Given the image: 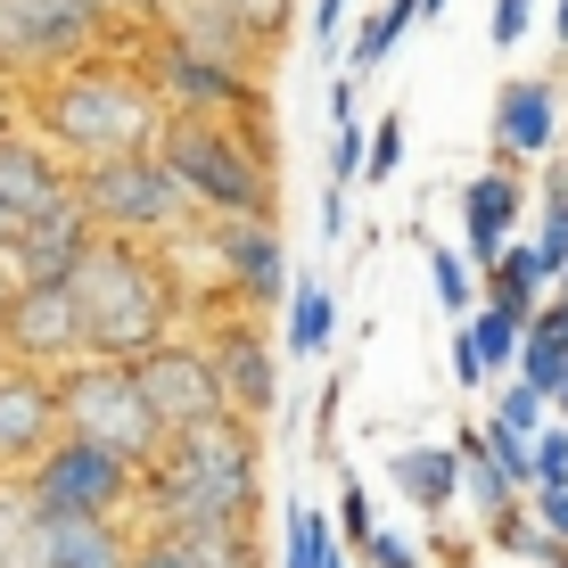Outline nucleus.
<instances>
[{"instance_id":"4be33fe9","label":"nucleus","mask_w":568,"mask_h":568,"mask_svg":"<svg viewBox=\"0 0 568 568\" xmlns=\"http://www.w3.org/2000/svg\"><path fill=\"white\" fill-rule=\"evenodd\" d=\"M0 568H50V511L26 478H0Z\"/></svg>"},{"instance_id":"6e6552de","label":"nucleus","mask_w":568,"mask_h":568,"mask_svg":"<svg viewBox=\"0 0 568 568\" xmlns=\"http://www.w3.org/2000/svg\"><path fill=\"white\" fill-rule=\"evenodd\" d=\"M33 503L50 519H141V495H149V469H132L124 454L91 437H58L42 462H33Z\"/></svg>"},{"instance_id":"f8f14e48","label":"nucleus","mask_w":568,"mask_h":568,"mask_svg":"<svg viewBox=\"0 0 568 568\" xmlns=\"http://www.w3.org/2000/svg\"><path fill=\"white\" fill-rule=\"evenodd\" d=\"M67 437V396L50 371L0 363V478H33V462Z\"/></svg>"},{"instance_id":"4c0bfd02","label":"nucleus","mask_w":568,"mask_h":568,"mask_svg":"<svg viewBox=\"0 0 568 568\" xmlns=\"http://www.w3.org/2000/svg\"><path fill=\"white\" fill-rule=\"evenodd\" d=\"M322 240H346V190H322Z\"/></svg>"},{"instance_id":"a211bd4d","label":"nucleus","mask_w":568,"mask_h":568,"mask_svg":"<svg viewBox=\"0 0 568 568\" xmlns=\"http://www.w3.org/2000/svg\"><path fill=\"white\" fill-rule=\"evenodd\" d=\"M156 33L182 42V50H199V58H223V67H256V58H264V42L231 9H214V0H173V9L156 17Z\"/></svg>"},{"instance_id":"423d86ee","label":"nucleus","mask_w":568,"mask_h":568,"mask_svg":"<svg viewBox=\"0 0 568 568\" xmlns=\"http://www.w3.org/2000/svg\"><path fill=\"white\" fill-rule=\"evenodd\" d=\"M108 33H115L108 0H0V83H17V74L50 83L67 67H91Z\"/></svg>"},{"instance_id":"9b49d317","label":"nucleus","mask_w":568,"mask_h":568,"mask_svg":"<svg viewBox=\"0 0 568 568\" xmlns=\"http://www.w3.org/2000/svg\"><path fill=\"white\" fill-rule=\"evenodd\" d=\"M9 363L50 371V379H67L74 363H91V329H83V305H74L67 281L17 288V305H9Z\"/></svg>"},{"instance_id":"a19ab883","label":"nucleus","mask_w":568,"mask_h":568,"mask_svg":"<svg viewBox=\"0 0 568 568\" xmlns=\"http://www.w3.org/2000/svg\"><path fill=\"white\" fill-rule=\"evenodd\" d=\"M108 9H132V17H165L173 0H108Z\"/></svg>"},{"instance_id":"b1692460","label":"nucleus","mask_w":568,"mask_h":568,"mask_svg":"<svg viewBox=\"0 0 568 568\" xmlns=\"http://www.w3.org/2000/svg\"><path fill=\"white\" fill-rule=\"evenodd\" d=\"M428 288H437V305L454 313V329L469 322V313L486 305V272L462 256V247H428Z\"/></svg>"},{"instance_id":"4468645a","label":"nucleus","mask_w":568,"mask_h":568,"mask_svg":"<svg viewBox=\"0 0 568 568\" xmlns=\"http://www.w3.org/2000/svg\"><path fill=\"white\" fill-rule=\"evenodd\" d=\"M206 355H214V371H223V396H231V413H240L247 428H264L272 413H281V346H272L247 313H214Z\"/></svg>"},{"instance_id":"37998d69","label":"nucleus","mask_w":568,"mask_h":568,"mask_svg":"<svg viewBox=\"0 0 568 568\" xmlns=\"http://www.w3.org/2000/svg\"><path fill=\"white\" fill-rule=\"evenodd\" d=\"M0 247H9V223H0Z\"/></svg>"},{"instance_id":"72a5a7b5","label":"nucleus","mask_w":568,"mask_h":568,"mask_svg":"<svg viewBox=\"0 0 568 568\" xmlns=\"http://www.w3.org/2000/svg\"><path fill=\"white\" fill-rule=\"evenodd\" d=\"M363 560H371V568H428V552H413V536H404V527H379Z\"/></svg>"},{"instance_id":"dca6fc26","label":"nucleus","mask_w":568,"mask_h":568,"mask_svg":"<svg viewBox=\"0 0 568 568\" xmlns=\"http://www.w3.org/2000/svg\"><path fill=\"white\" fill-rule=\"evenodd\" d=\"M527 182H519V165H486L478 182L462 190V256L478 264V272H495L503 264V247H519V223H527Z\"/></svg>"},{"instance_id":"473e14b6","label":"nucleus","mask_w":568,"mask_h":568,"mask_svg":"<svg viewBox=\"0 0 568 568\" xmlns=\"http://www.w3.org/2000/svg\"><path fill=\"white\" fill-rule=\"evenodd\" d=\"M346 9H355V0H313V50L322 58H338V42H355V33H346Z\"/></svg>"},{"instance_id":"20e7f679","label":"nucleus","mask_w":568,"mask_h":568,"mask_svg":"<svg viewBox=\"0 0 568 568\" xmlns=\"http://www.w3.org/2000/svg\"><path fill=\"white\" fill-rule=\"evenodd\" d=\"M156 156L206 223H272V115L256 124H206V115H173Z\"/></svg>"},{"instance_id":"7c9ffc66","label":"nucleus","mask_w":568,"mask_h":568,"mask_svg":"<svg viewBox=\"0 0 568 568\" xmlns=\"http://www.w3.org/2000/svg\"><path fill=\"white\" fill-rule=\"evenodd\" d=\"M214 9H231V17H240V26L272 50V42L288 33V9H297V0H214Z\"/></svg>"},{"instance_id":"58836bf2","label":"nucleus","mask_w":568,"mask_h":568,"mask_svg":"<svg viewBox=\"0 0 568 568\" xmlns=\"http://www.w3.org/2000/svg\"><path fill=\"white\" fill-rule=\"evenodd\" d=\"M9 305H17V281L0 272V363H9Z\"/></svg>"},{"instance_id":"1a4fd4ad","label":"nucleus","mask_w":568,"mask_h":568,"mask_svg":"<svg viewBox=\"0 0 568 568\" xmlns=\"http://www.w3.org/2000/svg\"><path fill=\"white\" fill-rule=\"evenodd\" d=\"M149 83L173 115H206V124H256L264 115V91H256V67H223V58H199L182 42L156 33L149 42Z\"/></svg>"},{"instance_id":"c9c22d12","label":"nucleus","mask_w":568,"mask_h":568,"mask_svg":"<svg viewBox=\"0 0 568 568\" xmlns=\"http://www.w3.org/2000/svg\"><path fill=\"white\" fill-rule=\"evenodd\" d=\"M527 511H536V527H544V536H560V544H568V495H536Z\"/></svg>"},{"instance_id":"c756f323","label":"nucleus","mask_w":568,"mask_h":568,"mask_svg":"<svg viewBox=\"0 0 568 568\" xmlns=\"http://www.w3.org/2000/svg\"><path fill=\"white\" fill-rule=\"evenodd\" d=\"M544 9H552V0H495V17H486V42H495V50H519L527 33H536Z\"/></svg>"},{"instance_id":"2eb2a0df","label":"nucleus","mask_w":568,"mask_h":568,"mask_svg":"<svg viewBox=\"0 0 568 568\" xmlns=\"http://www.w3.org/2000/svg\"><path fill=\"white\" fill-rule=\"evenodd\" d=\"M206 247H214V281L223 297L240 305H288V256H281V223H206Z\"/></svg>"},{"instance_id":"f03ea898","label":"nucleus","mask_w":568,"mask_h":568,"mask_svg":"<svg viewBox=\"0 0 568 568\" xmlns=\"http://www.w3.org/2000/svg\"><path fill=\"white\" fill-rule=\"evenodd\" d=\"M264 511V437L247 420H214L165 445L149 469L141 527H256Z\"/></svg>"},{"instance_id":"f704fd0d","label":"nucleus","mask_w":568,"mask_h":568,"mask_svg":"<svg viewBox=\"0 0 568 568\" xmlns=\"http://www.w3.org/2000/svg\"><path fill=\"white\" fill-rule=\"evenodd\" d=\"M132 568H190V544L173 527H141V560Z\"/></svg>"},{"instance_id":"bb28decb","label":"nucleus","mask_w":568,"mask_h":568,"mask_svg":"<svg viewBox=\"0 0 568 568\" xmlns=\"http://www.w3.org/2000/svg\"><path fill=\"white\" fill-rule=\"evenodd\" d=\"M552 420H560V413H552V404H544L527 379H503V387H495V413H486V428H503V437H527V445H536Z\"/></svg>"},{"instance_id":"0eeeda50","label":"nucleus","mask_w":568,"mask_h":568,"mask_svg":"<svg viewBox=\"0 0 568 568\" xmlns=\"http://www.w3.org/2000/svg\"><path fill=\"white\" fill-rule=\"evenodd\" d=\"M58 396H67V437H91L108 445V454H124L132 469H156L165 462V428H156L141 379H132V363H74L67 379H58Z\"/></svg>"},{"instance_id":"e433bc0d","label":"nucleus","mask_w":568,"mask_h":568,"mask_svg":"<svg viewBox=\"0 0 568 568\" xmlns=\"http://www.w3.org/2000/svg\"><path fill=\"white\" fill-rule=\"evenodd\" d=\"M454 379L462 387H486V363H478V346H469V329H454Z\"/></svg>"},{"instance_id":"79ce46f5","label":"nucleus","mask_w":568,"mask_h":568,"mask_svg":"<svg viewBox=\"0 0 568 568\" xmlns=\"http://www.w3.org/2000/svg\"><path fill=\"white\" fill-rule=\"evenodd\" d=\"M9 132H17V124H9V83H0V141H9Z\"/></svg>"},{"instance_id":"39448f33","label":"nucleus","mask_w":568,"mask_h":568,"mask_svg":"<svg viewBox=\"0 0 568 568\" xmlns=\"http://www.w3.org/2000/svg\"><path fill=\"white\" fill-rule=\"evenodd\" d=\"M83 214L100 223V240H132V247H173L206 223L190 206V190L173 182L165 156H115V165L83 173Z\"/></svg>"},{"instance_id":"ea45409f","label":"nucleus","mask_w":568,"mask_h":568,"mask_svg":"<svg viewBox=\"0 0 568 568\" xmlns=\"http://www.w3.org/2000/svg\"><path fill=\"white\" fill-rule=\"evenodd\" d=\"M544 26H552V42L568 50V0H552V9H544Z\"/></svg>"},{"instance_id":"ddd939ff","label":"nucleus","mask_w":568,"mask_h":568,"mask_svg":"<svg viewBox=\"0 0 568 568\" xmlns=\"http://www.w3.org/2000/svg\"><path fill=\"white\" fill-rule=\"evenodd\" d=\"M83 199V173L58 156L42 132H9L0 141V223L26 231V223H50Z\"/></svg>"},{"instance_id":"c85d7f7f","label":"nucleus","mask_w":568,"mask_h":568,"mask_svg":"<svg viewBox=\"0 0 568 568\" xmlns=\"http://www.w3.org/2000/svg\"><path fill=\"white\" fill-rule=\"evenodd\" d=\"M371 536H379V511H371L363 478H338V544L346 552H371Z\"/></svg>"},{"instance_id":"aec40b11","label":"nucleus","mask_w":568,"mask_h":568,"mask_svg":"<svg viewBox=\"0 0 568 568\" xmlns=\"http://www.w3.org/2000/svg\"><path fill=\"white\" fill-rule=\"evenodd\" d=\"M141 519H50V568H132Z\"/></svg>"},{"instance_id":"f257e3e1","label":"nucleus","mask_w":568,"mask_h":568,"mask_svg":"<svg viewBox=\"0 0 568 568\" xmlns=\"http://www.w3.org/2000/svg\"><path fill=\"white\" fill-rule=\"evenodd\" d=\"M26 115L74 173L115 165V156H156L173 124V108L149 83V58H91V67L50 74V83H33Z\"/></svg>"},{"instance_id":"cd10ccee","label":"nucleus","mask_w":568,"mask_h":568,"mask_svg":"<svg viewBox=\"0 0 568 568\" xmlns=\"http://www.w3.org/2000/svg\"><path fill=\"white\" fill-rule=\"evenodd\" d=\"M404 173V115L387 108L379 124H371V165H363V190H387Z\"/></svg>"},{"instance_id":"393cba45","label":"nucleus","mask_w":568,"mask_h":568,"mask_svg":"<svg viewBox=\"0 0 568 568\" xmlns=\"http://www.w3.org/2000/svg\"><path fill=\"white\" fill-rule=\"evenodd\" d=\"M338 552H346V544H338V519L305 511V503L281 519V568H329Z\"/></svg>"},{"instance_id":"a878e982","label":"nucleus","mask_w":568,"mask_h":568,"mask_svg":"<svg viewBox=\"0 0 568 568\" xmlns=\"http://www.w3.org/2000/svg\"><path fill=\"white\" fill-rule=\"evenodd\" d=\"M182 536V527H173ZM190 568H264V552H256V527H190Z\"/></svg>"},{"instance_id":"7ed1b4c3","label":"nucleus","mask_w":568,"mask_h":568,"mask_svg":"<svg viewBox=\"0 0 568 568\" xmlns=\"http://www.w3.org/2000/svg\"><path fill=\"white\" fill-rule=\"evenodd\" d=\"M74 305H83V329H91V363H141L173 338L182 322V281L156 247H132V240H91L83 264L67 272Z\"/></svg>"},{"instance_id":"2f4dec72","label":"nucleus","mask_w":568,"mask_h":568,"mask_svg":"<svg viewBox=\"0 0 568 568\" xmlns=\"http://www.w3.org/2000/svg\"><path fill=\"white\" fill-rule=\"evenodd\" d=\"M536 495H568V420L536 437Z\"/></svg>"},{"instance_id":"412c9836","label":"nucleus","mask_w":568,"mask_h":568,"mask_svg":"<svg viewBox=\"0 0 568 568\" xmlns=\"http://www.w3.org/2000/svg\"><path fill=\"white\" fill-rule=\"evenodd\" d=\"M329 329H338V297H329V281L322 272H297V288H288V305H281V355H329Z\"/></svg>"},{"instance_id":"f3484780","label":"nucleus","mask_w":568,"mask_h":568,"mask_svg":"<svg viewBox=\"0 0 568 568\" xmlns=\"http://www.w3.org/2000/svg\"><path fill=\"white\" fill-rule=\"evenodd\" d=\"M495 149L503 165H536L560 149V83L552 74H511L495 91Z\"/></svg>"},{"instance_id":"5701e85b","label":"nucleus","mask_w":568,"mask_h":568,"mask_svg":"<svg viewBox=\"0 0 568 568\" xmlns=\"http://www.w3.org/2000/svg\"><path fill=\"white\" fill-rule=\"evenodd\" d=\"M469 346H478V363H486V379H519V355H527V329H536V322H527V313H511V305H495V297H486L478 313H469Z\"/></svg>"},{"instance_id":"6ab92c4d","label":"nucleus","mask_w":568,"mask_h":568,"mask_svg":"<svg viewBox=\"0 0 568 568\" xmlns=\"http://www.w3.org/2000/svg\"><path fill=\"white\" fill-rule=\"evenodd\" d=\"M387 478H396V495L413 503L420 519H445L462 503V486H469V462L454 445H404V454H387Z\"/></svg>"},{"instance_id":"9d476101","label":"nucleus","mask_w":568,"mask_h":568,"mask_svg":"<svg viewBox=\"0 0 568 568\" xmlns=\"http://www.w3.org/2000/svg\"><path fill=\"white\" fill-rule=\"evenodd\" d=\"M132 379H141V396H149V413H156L165 437H190V428H214V420H240V413H231V396H223V371H214L206 338H165L156 355L132 363Z\"/></svg>"}]
</instances>
